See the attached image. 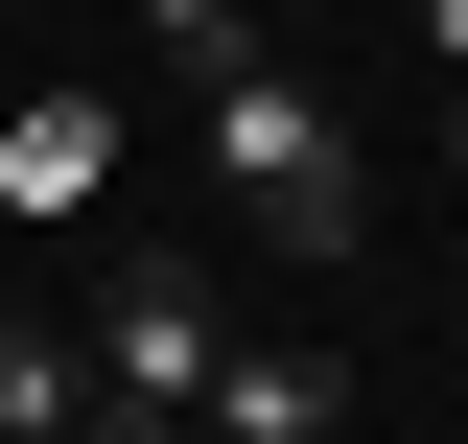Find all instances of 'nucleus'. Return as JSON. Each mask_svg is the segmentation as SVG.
Returning <instances> with one entry per match:
<instances>
[{
  "label": "nucleus",
  "mask_w": 468,
  "mask_h": 444,
  "mask_svg": "<svg viewBox=\"0 0 468 444\" xmlns=\"http://www.w3.org/2000/svg\"><path fill=\"white\" fill-rule=\"evenodd\" d=\"M117 24H141V48H165V70H211V48H258L234 0H117Z\"/></svg>",
  "instance_id": "423d86ee"
},
{
  "label": "nucleus",
  "mask_w": 468,
  "mask_h": 444,
  "mask_svg": "<svg viewBox=\"0 0 468 444\" xmlns=\"http://www.w3.org/2000/svg\"><path fill=\"white\" fill-rule=\"evenodd\" d=\"M399 24H421V70H468V0H399Z\"/></svg>",
  "instance_id": "0eeeda50"
},
{
  "label": "nucleus",
  "mask_w": 468,
  "mask_h": 444,
  "mask_svg": "<svg viewBox=\"0 0 468 444\" xmlns=\"http://www.w3.org/2000/svg\"><path fill=\"white\" fill-rule=\"evenodd\" d=\"M211 258H117L94 280V444H187V397H211Z\"/></svg>",
  "instance_id": "f03ea898"
},
{
  "label": "nucleus",
  "mask_w": 468,
  "mask_h": 444,
  "mask_svg": "<svg viewBox=\"0 0 468 444\" xmlns=\"http://www.w3.org/2000/svg\"><path fill=\"white\" fill-rule=\"evenodd\" d=\"M351 421V351H211V397H187V444H328Z\"/></svg>",
  "instance_id": "20e7f679"
},
{
  "label": "nucleus",
  "mask_w": 468,
  "mask_h": 444,
  "mask_svg": "<svg viewBox=\"0 0 468 444\" xmlns=\"http://www.w3.org/2000/svg\"><path fill=\"white\" fill-rule=\"evenodd\" d=\"M187 164H211V211L258 234V258H351V234H375V141H351L282 48H211L187 70Z\"/></svg>",
  "instance_id": "f257e3e1"
},
{
  "label": "nucleus",
  "mask_w": 468,
  "mask_h": 444,
  "mask_svg": "<svg viewBox=\"0 0 468 444\" xmlns=\"http://www.w3.org/2000/svg\"><path fill=\"white\" fill-rule=\"evenodd\" d=\"M117 164H141V141H117V94H24V117H0V211H24V234H94Z\"/></svg>",
  "instance_id": "7ed1b4c3"
},
{
  "label": "nucleus",
  "mask_w": 468,
  "mask_h": 444,
  "mask_svg": "<svg viewBox=\"0 0 468 444\" xmlns=\"http://www.w3.org/2000/svg\"><path fill=\"white\" fill-rule=\"evenodd\" d=\"M445 164H468V70H445Z\"/></svg>",
  "instance_id": "6e6552de"
},
{
  "label": "nucleus",
  "mask_w": 468,
  "mask_h": 444,
  "mask_svg": "<svg viewBox=\"0 0 468 444\" xmlns=\"http://www.w3.org/2000/svg\"><path fill=\"white\" fill-rule=\"evenodd\" d=\"M0 444H94V328H0Z\"/></svg>",
  "instance_id": "39448f33"
}]
</instances>
